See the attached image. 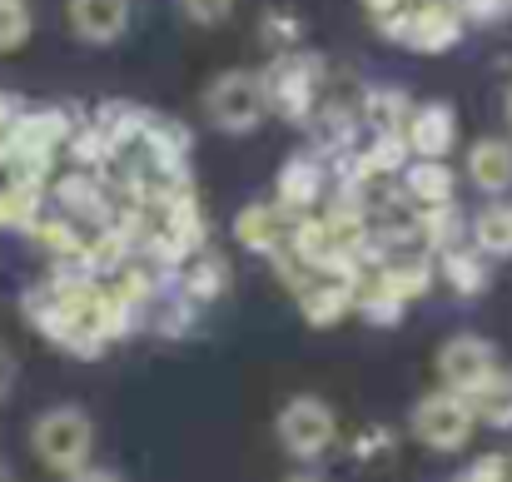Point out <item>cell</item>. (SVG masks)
Returning <instances> with one entry per match:
<instances>
[{"label": "cell", "instance_id": "f546056e", "mask_svg": "<svg viewBox=\"0 0 512 482\" xmlns=\"http://www.w3.org/2000/svg\"><path fill=\"white\" fill-rule=\"evenodd\" d=\"M30 30H35L30 5H25V0H0V55L20 50V45L30 40Z\"/></svg>", "mask_w": 512, "mask_h": 482}, {"label": "cell", "instance_id": "4fadbf2b", "mask_svg": "<svg viewBox=\"0 0 512 482\" xmlns=\"http://www.w3.org/2000/svg\"><path fill=\"white\" fill-rule=\"evenodd\" d=\"M304 130H309V150L324 164L358 150V110H348L343 100H319V110L309 115Z\"/></svg>", "mask_w": 512, "mask_h": 482}, {"label": "cell", "instance_id": "74e56055", "mask_svg": "<svg viewBox=\"0 0 512 482\" xmlns=\"http://www.w3.org/2000/svg\"><path fill=\"white\" fill-rule=\"evenodd\" d=\"M503 120H508V135H512V85H508V95H503Z\"/></svg>", "mask_w": 512, "mask_h": 482}, {"label": "cell", "instance_id": "603a6c76", "mask_svg": "<svg viewBox=\"0 0 512 482\" xmlns=\"http://www.w3.org/2000/svg\"><path fill=\"white\" fill-rule=\"evenodd\" d=\"M135 150H145L150 160L170 164V169H184L189 164V150H194V135L174 120V115H160V110H145V125H140V140Z\"/></svg>", "mask_w": 512, "mask_h": 482}, {"label": "cell", "instance_id": "5b68a950", "mask_svg": "<svg viewBox=\"0 0 512 482\" xmlns=\"http://www.w3.org/2000/svg\"><path fill=\"white\" fill-rule=\"evenodd\" d=\"M264 85H259V70H219L209 85H204V120L224 135H254L264 125Z\"/></svg>", "mask_w": 512, "mask_h": 482}, {"label": "cell", "instance_id": "7a4b0ae2", "mask_svg": "<svg viewBox=\"0 0 512 482\" xmlns=\"http://www.w3.org/2000/svg\"><path fill=\"white\" fill-rule=\"evenodd\" d=\"M264 85V110L279 115L284 125H309V115L319 110V90H324V60L314 50H289L274 55L259 70Z\"/></svg>", "mask_w": 512, "mask_h": 482}, {"label": "cell", "instance_id": "9c48e42d", "mask_svg": "<svg viewBox=\"0 0 512 482\" xmlns=\"http://www.w3.org/2000/svg\"><path fill=\"white\" fill-rule=\"evenodd\" d=\"M50 194H55V214L70 219L75 229H80V224L105 229V224L115 219V209H120V204L110 199V179H105V174H85V169H65V174H55Z\"/></svg>", "mask_w": 512, "mask_h": 482}, {"label": "cell", "instance_id": "4316f807", "mask_svg": "<svg viewBox=\"0 0 512 482\" xmlns=\"http://www.w3.org/2000/svg\"><path fill=\"white\" fill-rule=\"evenodd\" d=\"M194 323H199V304H189L174 284L160 289V299L150 304V328L160 338H184V333H194Z\"/></svg>", "mask_w": 512, "mask_h": 482}, {"label": "cell", "instance_id": "2e32d148", "mask_svg": "<svg viewBox=\"0 0 512 482\" xmlns=\"http://www.w3.org/2000/svg\"><path fill=\"white\" fill-rule=\"evenodd\" d=\"M398 189L413 209L458 204V174L448 169V160H408V169L398 174Z\"/></svg>", "mask_w": 512, "mask_h": 482}, {"label": "cell", "instance_id": "7c38bea8", "mask_svg": "<svg viewBox=\"0 0 512 482\" xmlns=\"http://www.w3.org/2000/svg\"><path fill=\"white\" fill-rule=\"evenodd\" d=\"M403 140H408V155H413V160H448V155L458 150V110H453L448 100H423V105H413Z\"/></svg>", "mask_w": 512, "mask_h": 482}, {"label": "cell", "instance_id": "484cf974", "mask_svg": "<svg viewBox=\"0 0 512 482\" xmlns=\"http://www.w3.org/2000/svg\"><path fill=\"white\" fill-rule=\"evenodd\" d=\"M25 234H30V239H35V244H40V249H45L55 264H65V259H75V254L85 249V234H80L70 219H60L55 209H45V214H40V219H35Z\"/></svg>", "mask_w": 512, "mask_h": 482}, {"label": "cell", "instance_id": "8992f818", "mask_svg": "<svg viewBox=\"0 0 512 482\" xmlns=\"http://www.w3.org/2000/svg\"><path fill=\"white\" fill-rule=\"evenodd\" d=\"M408 433H413L423 448H433V453H463V448L473 443L478 423H473L468 398L433 388V393H423V398L413 403V413H408Z\"/></svg>", "mask_w": 512, "mask_h": 482}, {"label": "cell", "instance_id": "8fae6325", "mask_svg": "<svg viewBox=\"0 0 512 482\" xmlns=\"http://www.w3.org/2000/svg\"><path fill=\"white\" fill-rule=\"evenodd\" d=\"M294 219H299V214L279 209L274 199H249V204L234 214V244L249 249V254H259V259H274V254H284Z\"/></svg>", "mask_w": 512, "mask_h": 482}, {"label": "cell", "instance_id": "d6986e66", "mask_svg": "<svg viewBox=\"0 0 512 482\" xmlns=\"http://www.w3.org/2000/svg\"><path fill=\"white\" fill-rule=\"evenodd\" d=\"M468 179L473 189H483L488 199H508L512 189V140L503 135H483L468 145Z\"/></svg>", "mask_w": 512, "mask_h": 482}, {"label": "cell", "instance_id": "30bf717a", "mask_svg": "<svg viewBox=\"0 0 512 482\" xmlns=\"http://www.w3.org/2000/svg\"><path fill=\"white\" fill-rule=\"evenodd\" d=\"M329 194V164L319 160L314 150H294L289 160L279 164V179H274V204L289 209V214H314Z\"/></svg>", "mask_w": 512, "mask_h": 482}, {"label": "cell", "instance_id": "d590c367", "mask_svg": "<svg viewBox=\"0 0 512 482\" xmlns=\"http://www.w3.org/2000/svg\"><path fill=\"white\" fill-rule=\"evenodd\" d=\"M65 482H125V478H120L115 468H95V463H90V468H80L75 478H65Z\"/></svg>", "mask_w": 512, "mask_h": 482}, {"label": "cell", "instance_id": "5bb4252c", "mask_svg": "<svg viewBox=\"0 0 512 482\" xmlns=\"http://www.w3.org/2000/svg\"><path fill=\"white\" fill-rule=\"evenodd\" d=\"M408 115H413V95H408V85H393V80L368 85L358 100V125L368 135H403Z\"/></svg>", "mask_w": 512, "mask_h": 482}, {"label": "cell", "instance_id": "1f68e13d", "mask_svg": "<svg viewBox=\"0 0 512 482\" xmlns=\"http://www.w3.org/2000/svg\"><path fill=\"white\" fill-rule=\"evenodd\" d=\"M174 5H179V15H184L189 25H224L239 0H174Z\"/></svg>", "mask_w": 512, "mask_h": 482}, {"label": "cell", "instance_id": "52a82bcc", "mask_svg": "<svg viewBox=\"0 0 512 482\" xmlns=\"http://www.w3.org/2000/svg\"><path fill=\"white\" fill-rule=\"evenodd\" d=\"M75 110H60V105H25L20 120L10 125V135L0 140L5 145V160H45L55 164V155L65 150L70 130H75Z\"/></svg>", "mask_w": 512, "mask_h": 482}, {"label": "cell", "instance_id": "60d3db41", "mask_svg": "<svg viewBox=\"0 0 512 482\" xmlns=\"http://www.w3.org/2000/svg\"><path fill=\"white\" fill-rule=\"evenodd\" d=\"M0 482H10V473H5V468H0Z\"/></svg>", "mask_w": 512, "mask_h": 482}, {"label": "cell", "instance_id": "ab89813d", "mask_svg": "<svg viewBox=\"0 0 512 482\" xmlns=\"http://www.w3.org/2000/svg\"><path fill=\"white\" fill-rule=\"evenodd\" d=\"M508 482H512V453H508Z\"/></svg>", "mask_w": 512, "mask_h": 482}, {"label": "cell", "instance_id": "cb8c5ba5", "mask_svg": "<svg viewBox=\"0 0 512 482\" xmlns=\"http://www.w3.org/2000/svg\"><path fill=\"white\" fill-rule=\"evenodd\" d=\"M468 244H473L488 264L512 259V204L508 199H488V204L473 214V224H468Z\"/></svg>", "mask_w": 512, "mask_h": 482}, {"label": "cell", "instance_id": "ac0fdd59", "mask_svg": "<svg viewBox=\"0 0 512 482\" xmlns=\"http://www.w3.org/2000/svg\"><path fill=\"white\" fill-rule=\"evenodd\" d=\"M353 299H358V284H348V279H309L299 294H294V304H299V314L309 328H334L353 314Z\"/></svg>", "mask_w": 512, "mask_h": 482}, {"label": "cell", "instance_id": "8d00e7d4", "mask_svg": "<svg viewBox=\"0 0 512 482\" xmlns=\"http://www.w3.org/2000/svg\"><path fill=\"white\" fill-rule=\"evenodd\" d=\"M408 0H363V10H368V20H383V15H393V10H403Z\"/></svg>", "mask_w": 512, "mask_h": 482}, {"label": "cell", "instance_id": "f35d334b", "mask_svg": "<svg viewBox=\"0 0 512 482\" xmlns=\"http://www.w3.org/2000/svg\"><path fill=\"white\" fill-rule=\"evenodd\" d=\"M284 482H324V478H319V473H289Z\"/></svg>", "mask_w": 512, "mask_h": 482}, {"label": "cell", "instance_id": "7402d4cb", "mask_svg": "<svg viewBox=\"0 0 512 482\" xmlns=\"http://www.w3.org/2000/svg\"><path fill=\"white\" fill-rule=\"evenodd\" d=\"M165 234H170L174 244L194 259L204 244H209V214H204V204H199V194H194V184L184 189V194H174L170 204L160 209V219H155Z\"/></svg>", "mask_w": 512, "mask_h": 482}, {"label": "cell", "instance_id": "9a60e30c", "mask_svg": "<svg viewBox=\"0 0 512 482\" xmlns=\"http://www.w3.org/2000/svg\"><path fill=\"white\" fill-rule=\"evenodd\" d=\"M65 15L85 45H115L130 30V0H70Z\"/></svg>", "mask_w": 512, "mask_h": 482}, {"label": "cell", "instance_id": "83f0119b", "mask_svg": "<svg viewBox=\"0 0 512 482\" xmlns=\"http://www.w3.org/2000/svg\"><path fill=\"white\" fill-rule=\"evenodd\" d=\"M353 314L358 319H368L373 328H398L403 323V314H408V304H398L388 289H378L368 274L358 279V299H353Z\"/></svg>", "mask_w": 512, "mask_h": 482}, {"label": "cell", "instance_id": "e0dca14e", "mask_svg": "<svg viewBox=\"0 0 512 482\" xmlns=\"http://www.w3.org/2000/svg\"><path fill=\"white\" fill-rule=\"evenodd\" d=\"M378 289H388L398 304H418L428 289H433V279H438V269H433V259L428 254H388L373 274H368Z\"/></svg>", "mask_w": 512, "mask_h": 482}, {"label": "cell", "instance_id": "f1b7e54d", "mask_svg": "<svg viewBox=\"0 0 512 482\" xmlns=\"http://www.w3.org/2000/svg\"><path fill=\"white\" fill-rule=\"evenodd\" d=\"M259 35H264V45H269L274 55H289V50H299V45H304V20H299V15H289V10H264Z\"/></svg>", "mask_w": 512, "mask_h": 482}, {"label": "cell", "instance_id": "ffe728a7", "mask_svg": "<svg viewBox=\"0 0 512 482\" xmlns=\"http://www.w3.org/2000/svg\"><path fill=\"white\" fill-rule=\"evenodd\" d=\"M229 284H234V269L224 264V254H214V249H199L184 269H179V279H174V289L189 299V304H219L224 294H229Z\"/></svg>", "mask_w": 512, "mask_h": 482}, {"label": "cell", "instance_id": "d4e9b609", "mask_svg": "<svg viewBox=\"0 0 512 482\" xmlns=\"http://www.w3.org/2000/svg\"><path fill=\"white\" fill-rule=\"evenodd\" d=\"M468 408H473V423H478V428L508 433L512 428V368H498V373L468 398Z\"/></svg>", "mask_w": 512, "mask_h": 482}, {"label": "cell", "instance_id": "4dcf8cb0", "mask_svg": "<svg viewBox=\"0 0 512 482\" xmlns=\"http://www.w3.org/2000/svg\"><path fill=\"white\" fill-rule=\"evenodd\" d=\"M463 25H503L512 15V0H453Z\"/></svg>", "mask_w": 512, "mask_h": 482}, {"label": "cell", "instance_id": "d6a6232c", "mask_svg": "<svg viewBox=\"0 0 512 482\" xmlns=\"http://www.w3.org/2000/svg\"><path fill=\"white\" fill-rule=\"evenodd\" d=\"M388 453H393V428L368 423V428L353 438V458H358V463H368V458H388Z\"/></svg>", "mask_w": 512, "mask_h": 482}, {"label": "cell", "instance_id": "277c9868", "mask_svg": "<svg viewBox=\"0 0 512 482\" xmlns=\"http://www.w3.org/2000/svg\"><path fill=\"white\" fill-rule=\"evenodd\" d=\"M274 438H279V448H284L294 463H319V458H329L334 443H339V418H334L329 398H319V393H294V398L279 408V418H274Z\"/></svg>", "mask_w": 512, "mask_h": 482}, {"label": "cell", "instance_id": "e575fe53", "mask_svg": "<svg viewBox=\"0 0 512 482\" xmlns=\"http://www.w3.org/2000/svg\"><path fill=\"white\" fill-rule=\"evenodd\" d=\"M15 378H20V363H15V353H10V343L0 338V403L15 393Z\"/></svg>", "mask_w": 512, "mask_h": 482}, {"label": "cell", "instance_id": "ba28073f", "mask_svg": "<svg viewBox=\"0 0 512 482\" xmlns=\"http://www.w3.org/2000/svg\"><path fill=\"white\" fill-rule=\"evenodd\" d=\"M498 368H503V363H498V348H493L483 333H453V338L438 348V383H443V393L473 398Z\"/></svg>", "mask_w": 512, "mask_h": 482}, {"label": "cell", "instance_id": "6da1fadb", "mask_svg": "<svg viewBox=\"0 0 512 482\" xmlns=\"http://www.w3.org/2000/svg\"><path fill=\"white\" fill-rule=\"evenodd\" d=\"M30 453L40 458V468H50L55 478H75L80 468H90L95 453V423L80 403H55L30 423Z\"/></svg>", "mask_w": 512, "mask_h": 482}, {"label": "cell", "instance_id": "44dd1931", "mask_svg": "<svg viewBox=\"0 0 512 482\" xmlns=\"http://www.w3.org/2000/svg\"><path fill=\"white\" fill-rule=\"evenodd\" d=\"M433 269H438V279H443L458 299H483V294L493 289V264H488L473 244H458V249L438 254Z\"/></svg>", "mask_w": 512, "mask_h": 482}, {"label": "cell", "instance_id": "3957f363", "mask_svg": "<svg viewBox=\"0 0 512 482\" xmlns=\"http://www.w3.org/2000/svg\"><path fill=\"white\" fill-rule=\"evenodd\" d=\"M373 30L403 50H418V55H448L458 40H463V15L453 10V0H408L403 10L373 20Z\"/></svg>", "mask_w": 512, "mask_h": 482}, {"label": "cell", "instance_id": "836d02e7", "mask_svg": "<svg viewBox=\"0 0 512 482\" xmlns=\"http://www.w3.org/2000/svg\"><path fill=\"white\" fill-rule=\"evenodd\" d=\"M453 482H508V453H483V458H473Z\"/></svg>", "mask_w": 512, "mask_h": 482}]
</instances>
